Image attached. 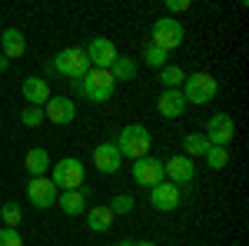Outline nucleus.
<instances>
[{"instance_id":"6ab92c4d","label":"nucleus","mask_w":249,"mask_h":246,"mask_svg":"<svg viewBox=\"0 0 249 246\" xmlns=\"http://www.w3.org/2000/svg\"><path fill=\"white\" fill-rule=\"evenodd\" d=\"M23 167H27L30 176H47V170L53 167V160H50V153L43 150V147H34V150H27V156H23Z\"/></svg>"},{"instance_id":"0eeeda50","label":"nucleus","mask_w":249,"mask_h":246,"mask_svg":"<svg viewBox=\"0 0 249 246\" xmlns=\"http://www.w3.org/2000/svg\"><path fill=\"white\" fill-rule=\"evenodd\" d=\"M83 54H87V60H90V67H96V70H110L116 63V43L107 37H93L87 47H83Z\"/></svg>"},{"instance_id":"4468645a","label":"nucleus","mask_w":249,"mask_h":246,"mask_svg":"<svg viewBox=\"0 0 249 246\" xmlns=\"http://www.w3.org/2000/svg\"><path fill=\"white\" fill-rule=\"evenodd\" d=\"M93 167L96 173H116L120 167H123V156H120V150H116L113 143H96L93 147Z\"/></svg>"},{"instance_id":"f8f14e48","label":"nucleus","mask_w":249,"mask_h":246,"mask_svg":"<svg viewBox=\"0 0 249 246\" xmlns=\"http://www.w3.org/2000/svg\"><path fill=\"white\" fill-rule=\"evenodd\" d=\"M43 116H47L50 123L67 127V123H73V120H77V103H73L70 96H50V100L43 103Z\"/></svg>"},{"instance_id":"4be33fe9","label":"nucleus","mask_w":249,"mask_h":246,"mask_svg":"<svg viewBox=\"0 0 249 246\" xmlns=\"http://www.w3.org/2000/svg\"><path fill=\"white\" fill-rule=\"evenodd\" d=\"M110 76H113V83H126V80H133L136 76V60H130V57H116V63L110 67Z\"/></svg>"},{"instance_id":"f03ea898","label":"nucleus","mask_w":249,"mask_h":246,"mask_svg":"<svg viewBox=\"0 0 249 246\" xmlns=\"http://www.w3.org/2000/svg\"><path fill=\"white\" fill-rule=\"evenodd\" d=\"M83 176H87V170H83V163H80L77 156H63V160H57V163L50 167V183H53L60 193L80 189L83 187Z\"/></svg>"},{"instance_id":"b1692460","label":"nucleus","mask_w":249,"mask_h":246,"mask_svg":"<svg viewBox=\"0 0 249 246\" xmlns=\"http://www.w3.org/2000/svg\"><path fill=\"white\" fill-rule=\"evenodd\" d=\"M203 160H206L210 170H226V167H230V150H226V147H210V153H206Z\"/></svg>"},{"instance_id":"1a4fd4ad","label":"nucleus","mask_w":249,"mask_h":246,"mask_svg":"<svg viewBox=\"0 0 249 246\" xmlns=\"http://www.w3.org/2000/svg\"><path fill=\"white\" fill-rule=\"evenodd\" d=\"M57 196H60V189L50 183V176H30V183H27V200L37 209H50L57 203Z\"/></svg>"},{"instance_id":"9b49d317","label":"nucleus","mask_w":249,"mask_h":246,"mask_svg":"<svg viewBox=\"0 0 249 246\" xmlns=\"http://www.w3.org/2000/svg\"><path fill=\"white\" fill-rule=\"evenodd\" d=\"M133 180L140 187L153 189L156 183H163L166 180V173H163V160H156V156H143V160H133Z\"/></svg>"},{"instance_id":"20e7f679","label":"nucleus","mask_w":249,"mask_h":246,"mask_svg":"<svg viewBox=\"0 0 249 246\" xmlns=\"http://www.w3.org/2000/svg\"><path fill=\"white\" fill-rule=\"evenodd\" d=\"M87 70H90V60L83 54V47H67V50H60L57 57H53V74L67 76L73 83H80L87 76Z\"/></svg>"},{"instance_id":"393cba45","label":"nucleus","mask_w":249,"mask_h":246,"mask_svg":"<svg viewBox=\"0 0 249 246\" xmlns=\"http://www.w3.org/2000/svg\"><path fill=\"white\" fill-rule=\"evenodd\" d=\"M143 60H146V67L163 70V67H166V60H170V54H166V50H160V47H153V43H146V47H143Z\"/></svg>"},{"instance_id":"39448f33","label":"nucleus","mask_w":249,"mask_h":246,"mask_svg":"<svg viewBox=\"0 0 249 246\" xmlns=\"http://www.w3.org/2000/svg\"><path fill=\"white\" fill-rule=\"evenodd\" d=\"M216 76L213 74H190L186 80H183V87H179V94H183V100L186 103H196V107H203V103H210L213 96H216Z\"/></svg>"},{"instance_id":"f257e3e1","label":"nucleus","mask_w":249,"mask_h":246,"mask_svg":"<svg viewBox=\"0 0 249 246\" xmlns=\"http://www.w3.org/2000/svg\"><path fill=\"white\" fill-rule=\"evenodd\" d=\"M150 143H153V136H150L146 127H140V123L123 127L113 140V147L120 150V156H126V160H143V156H150Z\"/></svg>"},{"instance_id":"5701e85b","label":"nucleus","mask_w":249,"mask_h":246,"mask_svg":"<svg viewBox=\"0 0 249 246\" xmlns=\"http://www.w3.org/2000/svg\"><path fill=\"white\" fill-rule=\"evenodd\" d=\"M183 80H186L183 67H170V63H166V67L160 70V83H163V90H179Z\"/></svg>"},{"instance_id":"c756f323","label":"nucleus","mask_w":249,"mask_h":246,"mask_svg":"<svg viewBox=\"0 0 249 246\" xmlns=\"http://www.w3.org/2000/svg\"><path fill=\"white\" fill-rule=\"evenodd\" d=\"M166 10H170V17H176V14L190 10V3H186V0H166Z\"/></svg>"},{"instance_id":"412c9836","label":"nucleus","mask_w":249,"mask_h":246,"mask_svg":"<svg viewBox=\"0 0 249 246\" xmlns=\"http://www.w3.org/2000/svg\"><path fill=\"white\" fill-rule=\"evenodd\" d=\"M206 153H210V140H206L203 133H186V136H183V156L203 160Z\"/></svg>"},{"instance_id":"f3484780","label":"nucleus","mask_w":249,"mask_h":246,"mask_svg":"<svg viewBox=\"0 0 249 246\" xmlns=\"http://www.w3.org/2000/svg\"><path fill=\"white\" fill-rule=\"evenodd\" d=\"M57 203H60V209H63L67 216H83V213H87V187L60 193V196H57Z\"/></svg>"},{"instance_id":"7ed1b4c3","label":"nucleus","mask_w":249,"mask_h":246,"mask_svg":"<svg viewBox=\"0 0 249 246\" xmlns=\"http://www.w3.org/2000/svg\"><path fill=\"white\" fill-rule=\"evenodd\" d=\"M77 90L87 96V100H93V103H107V100L113 96L116 83H113V76H110V70H96V67H90L87 76L77 83Z\"/></svg>"},{"instance_id":"473e14b6","label":"nucleus","mask_w":249,"mask_h":246,"mask_svg":"<svg viewBox=\"0 0 249 246\" xmlns=\"http://www.w3.org/2000/svg\"><path fill=\"white\" fill-rule=\"evenodd\" d=\"M116 246H133V240H120V243H116Z\"/></svg>"},{"instance_id":"cd10ccee","label":"nucleus","mask_w":249,"mask_h":246,"mask_svg":"<svg viewBox=\"0 0 249 246\" xmlns=\"http://www.w3.org/2000/svg\"><path fill=\"white\" fill-rule=\"evenodd\" d=\"M20 123H23V127H40V123H43V107H27V110L20 114Z\"/></svg>"},{"instance_id":"a211bd4d","label":"nucleus","mask_w":249,"mask_h":246,"mask_svg":"<svg viewBox=\"0 0 249 246\" xmlns=\"http://www.w3.org/2000/svg\"><path fill=\"white\" fill-rule=\"evenodd\" d=\"M0 43H3V57L7 60H20L27 54V37L20 34L17 27H7V30L0 34Z\"/></svg>"},{"instance_id":"c85d7f7f","label":"nucleus","mask_w":249,"mask_h":246,"mask_svg":"<svg viewBox=\"0 0 249 246\" xmlns=\"http://www.w3.org/2000/svg\"><path fill=\"white\" fill-rule=\"evenodd\" d=\"M0 246H23V236H20V229H0Z\"/></svg>"},{"instance_id":"bb28decb","label":"nucleus","mask_w":249,"mask_h":246,"mask_svg":"<svg viewBox=\"0 0 249 246\" xmlns=\"http://www.w3.org/2000/svg\"><path fill=\"white\" fill-rule=\"evenodd\" d=\"M0 220H3V227H7V229H17L20 220H23V213H20L17 203H3V207H0Z\"/></svg>"},{"instance_id":"9d476101","label":"nucleus","mask_w":249,"mask_h":246,"mask_svg":"<svg viewBox=\"0 0 249 246\" xmlns=\"http://www.w3.org/2000/svg\"><path fill=\"white\" fill-rule=\"evenodd\" d=\"M232 133H236V123L230 120V114H213L203 136L210 140V147H226V150H230Z\"/></svg>"},{"instance_id":"6e6552de","label":"nucleus","mask_w":249,"mask_h":246,"mask_svg":"<svg viewBox=\"0 0 249 246\" xmlns=\"http://www.w3.org/2000/svg\"><path fill=\"white\" fill-rule=\"evenodd\" d=\"M163 173H166V180H170L173 187H186V183L196 180V163H193L190 156L176 153V156H166L163 160Z\"/></svg>"},{"instance_id":"7c9ffc66","label":"nucleus","mask_w":249,"mask_h":246,"mask_svg":"<svg viewBox=\"0 0 249 246\" xmlns=\"http://www.w3.org/2000/svg\"><path fill=\"white\" fill-rule=\"evenodd\" d=\"M133 246H156L153 240H133Z\"/></svg>"},{"instance_id":"2eb2a0df","label":"nucleus","mask_w":249,"mask_h":246,"mask_svg":"<svg viewBox=\"0 0 249 246\" xmlns=\"http://www.w3.org/2000/svg\"><path fill=\"white\" fill-rule=\"evenodd\" d=\"M20 94H23V100L30 103V107H43L47 100H50V83L43 80V76H27L23 80V87H20Z\"/></svg>"},{"instance_id":"2f4dec72","label":"nucleus","mask_w":249,"mask_h":246,"mask_svg":"<svg viewBox=\"0 0 249 246\" xmlns=\"http://www.w3.org/2000/svg\"><path fill=\"white\" fill-rule=\"evenodd\" d=\"M7 63H10V60H7V57H0V74L7 70Z\"/></svg>"},{"instance_id":"ddd939ff","label":"nucleus","mask_w":249,"mask_h":246,"mask_svg":"<svg viewBox=\"0 0 249 246\" xmlns=\"http://www.w3.org/2000/svg\"><path fill=\"white\" fill-rule=\"evenodd\" d=\"M179 200H183V193H179V187H173L170 180H163L150 189V207L160 209V213H173L179 207Z\"/></svg>"},{"instance_id":"423d86ee","label":"nucleus","mask_w":249,"mask_h":246,"mask_svg":"<svg viewBox=\"0 0 249 246\" xmlns=\"http://www.w3.org/2000/svg\"><path fill=\"white\" fill-rule=\"evenodd\" d=\"M183 37H186V30H183V23L176 17H160L153 23V30H150V43L153 47H160V50H176L179 43H183Z\"/></svg>"},{"instance_id":"dca6fc26","label":"nucleus","mask_w":249,"mask_h":246,"mask_svg":"<svg viewBox=\"0 0 249 246\" xmlns=\"http://www.w3.org/2000/svg\"><path fill=\"white\" fill-rule=\"evenodd\" d=\"M156 110H160V116H166V120H176V116H183V110H186V100H183L179 90H163L160 100H156Z\"/></svg>"},{"instance_id":"a878e982","label":"nucleus","mask_w":249,"mask_h":246,"mask_svg":"<svg viewBox=\"0 0 249 246\" xmlns=\"http://www.w3.org/2000/svg\"><path fill=\"white\" fill-rule=\"evenodd\" d=\"M107 207H110L113 216H126V213H133V196H130V193H116Z\"/></svg>"},{"instance_id":"aec40b11","label":"nucleus","mask_w":249,"mask_h":246,"mask_svg":"<svg viewBox=\"0 0 249 246\" xmlns=\"http://www.w3.org/2000/svg\"><path fill=\"white\" fill-rule=\"evenodd\" d=\"M83 216H87V227L93 229V233H107V229L113 227V213H110V207H100V203H96L93 209H87V213H83Z\"/></svg>"}]
</instances>
